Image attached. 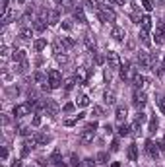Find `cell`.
<instances>
[{"mask_svg": "<svg viewBox=\"0 0 165 167\" xmlns=\"http://www.w3.org/2000/svg\"><path fill=\"white\" fill-rule=\"evenodd\" d=\"M136 76H138L136 74V68H132L130 62H124L123 66H120V78H123L124 82H134Z\"/></svg>", "mask_w": 165, "mask_h": 167, "instance_id": "6da1fadb", "label": "cell"}, {"mask_svg": "<svg viewBox=\"0 0 165 167\" xmlns=\"http://www.w3.org/2000/svg\"><path fill=\"white\" fill-rule=\"evenodd\" d=\"M97 18H99L101 24H111V21H115L117 14H115L113 10H109V8H99L97 10Z\"/></svg>", "mask_w": 165, "mask_h": 167, "instance_id": "7a4b0ae2", "label": "cell"}, {"mask_svg": "<svg viewBox=\"0 0 165 167\" xmlns=\"http://www.w3.org/2000/svg\"><path fill=\"white\" fill-rule=\"evenodd\" d=\"M31 103H29V101H25V103H21V105H16V107H14V117H18V119H21V117H25V115H29L31 113Z\"/></svg>", "mask_w": 165, "mask_h": 167, "instance_id": "3957f363", "label": "cell"}, {"mask_svg": "<svg viewBox=\"0 0 165 167\" xmlns=\"http://www.w3.org/2000/svg\"><path fill=\"white\" fill-rule=\"evenodd\" d=\"M49 86H51V90H56L62 86V74L59 70H51L49 72Z\"/></svg>", "mask_w": 165, "mask_h": 167, "instance_id": "277c9868", "label": "cell"}, {"mask_svg": "<svg viewBox=\"0 0 165 167\" xmlns=\"http://www.w3.org/2000/svg\"><path fill=\"white\" fill-rule=\"evenodd\" d=\"M105 60H107V66H109V70H117L120 66V60H119V55L115 53V51H109L105 56Z\"/></svg>", "mask_w": 165, "mask_h": 167, "instance_id": "5b68a950", "label": "cell"}, {"mask_svg": "<svg viewBox=\"0 0 165 167\" xmlns=\"http://www.w3.org/2000/svg\"><path fill=\"white\" fill-rule=\"evenodd\" d=\"M146 101H148V97H146L144 91H138V90L134 91V95H132V105H134L136 109H142V107L146 105Z\"/></svg>", "mask_w": 165, "mask_h": 167, "instance_id": "8992f818", "label": "cell"}, {"mask_svg": "<svg viewBox=\"0 0 165 167\" xmlns=\"http://www.w3.org/2000/svg\"><path fill=\"white\" fill-rule=\"evenodd\" d=\"M37 146V142H35V138H27V140L21 144V157H27L29 156V152Z\"/></svg>", "mask_w": 165, "mask_h": 167, "instance_id": "52a82bcc", "label": "cell"}, {"mask_svg": "<svg viewBox=\"0 0 165 167\" xmlns=\"http://www.w3.org/2000/svg\"><path fill=\"white\" fill-rule=\"evenodd\" d=\"M155 43H157V45L165 43V24H163V21H159V24L155 25Z\"/></svg>", "mask_w": 165, "mask_h": 167, "instance_id": "ba28073f", "label": "cell"}, {"mask_svg": "<svg viewBox=\"0 0 165 167\" xmlns=\"http://www.w3.org/2000/svg\"><path fill=\"white\" fill-rule=\"evenodd\" d=\"M54 167H66V163H64V159H62V154H60V150H54L53 154H51V159H49Z\"/></svg>", "mask_w": 165, "mask_h": 167, "instance_id": "9c48e42d", "label": "cell"}, {"mask_svg": "<svg viewBox=\"0 0 165 167\" xmlns=\"http://www.w3.org/2000/svg\"><path fill=\"white\" fill-rule=\"evenodd\" d=\"M45 111H47V115H51V117H56V115H59V105H56L54 99H47L45 101Z\"/></svg>", "mask_w": 165, "mask_h": 167, "instance_id": "30bf717a", "label": "cell"}, {"mask_svg": "<svg viewBox=\"0 0 165 167\" xmlns=\"http://www.w3.org/2000/svg\"><path fill=\"white\" fill-rule=\"evenodd\" d=\"M136 62L140 64V68H150V55L144 53V51H140V53L136 55Z\"/></svg>", "mask_w": 165, "mask_h": 167, "instance_id": "8fae6325", "label": "cell"}, {"mask_svg": "<svg viewBox=\"0 0 165 167\" xmlns=\"http://www.w3.org/2000/svg\"><path fill=\"white\" fill-rule=\"evenodd\" d=\"M89 68H78V74L74 76L76 78V82L78 84H85V82H88V78H89Z\"/></svg>", "mask_w": 165, "mask_h": 167, "instance_id": "7c38bea8", "label": "cell"}, {"mask_svg": "<svg viewBox=\"0 0 165 167\" xmlns=\"http://www.w3.org/2000/svg\"><path fill=\"white\" fill-rule=\"evenodd\" d=\"M47 21H49V25H56L60 21V12L59 10H49L47 12Z\"/></svg>", "mask_w": 165, "mask_h": 167, "instance_id": "4fadbf2b", "label": "cell"}, {"mask_svg": "<svg viewBox=\"0 0 165 167\" xmlns=\"http://www.w3.org/2000/svg\"><path fill=\"white\" fill-rule=\"evenodd\" d=\"M148 84H150V82H148V78H144V76H140V74L136 76V78H134V82H132V86H134V88L138 90V91H142V90H144V88H146Z\"/></svg>", "mask_w": 165, "mask_h": 167, "instance_id": "5bb4252c", "label": "cell"}, {"mask_svg": "<svg viewBox=\"0 0 165 167\" xmlns=\"http://www.w3.org/2000/svg\"><path fill=\"white\" fill-rule=\"evenodd\" d=\"M93 136H95V130L84 128V132H82V136H80V142H82V144H89V142H93Z\"/></svg>", "mask_w": 165, "mask_h": 167, "instance_id": "9a60e30c", "label": "cell"}, {"mask_svg": "<svg viewBox=\"0 0 165 167\" xmlns=\"http://www.w3.org/2000/svg\"><path fill=\"white\" fill-rule=\"evenodd\" d=\"M45 27H47V24H45V12H43L39 18H35L33 29H35V31H45Z\"/></svg>", "mask_w": 165, "mask_h": 167, "instance_id": "2e32d148", "label": "cell"}, {"mask_svg": "<svg viewBox=\"0 0 165 167\" xmlns=\"http://www.w3.org/2000/svg\"><path fill=\"white\" fill-rule=\"evenodd\" d=\"M146 152H148L152 157H157L159 148H157V144H154V140H146Z\"/></svg>", "mask_w": 165, "mask_h": 167, "instance_id": "e0dca14e", "label": "cell"}, {"mask_svg": "<svg viewBox=\"0 0 165 167\" xmlns=\"http://www.w3.org/2000/svg\"><path fill=\"white\" fill-rule=\"evenodd\" d=\"M155 68H161L159 66V53H150V70H155Z\"/></svg>", "mask_w": 165, "mask_h": 167, "instance_id": "ac0fdd59", "label": "cell"}, {"mask_svg": "<svg viewBox=\"0 0 165 167\" xmlns=\"http://www.w3.org/2000/svg\"><path fill=\"white\" fill-rule=\"evenodd\" d=\"M126 156H128L130 161H138V146H136V144H130L128 150H126Z\"/></svg>", "mask_w": 165, "mask_h": 167, "instance_id": "d6986e66", "label": "cell"}, {"mask_svg": "<svg viewBox=\"0 0 165 167\" xmlns=\"http://www.w3.org/2000/svg\"><path fill=\"white\" fill-rule=\"evenodd\" d=\"M124 35H126V31L123 29V27H113V31H111V37H113L115 41H123Z\"/></svg>", "mask_w": 165, "mask_h": 167, "instance_id": "ffe728a7", "label": "cell"}, {"mask_svg": "<svg viewBox=\"0 0 165 167\" xmlns=\"http://www.w3.org/2000/svg\"><path fill=\"white\" fill-rule=\"evenodd\" d=\"M144 122H146V113L138 111V115H136V119H134V130H140Z\"/></svg>", "mask_w": 165, "mask_h": 167, "instance_id": "44dd1931", "label": "cell"}, {"mask_svg": "<svg viewBox=\"0 0 165 167\" xmlns=\"http://www.w3.org/2000/svg\"><path fill=\"white\" fill-rule=\"evenodd\" d=\"M140 25H142V31H148L150 33V29H152V18L148 16H142V20H140Z\"/></svg>", "mask_w": 165, "mask_h": 167, "instance_id": "7402d4cb", "label": "cell"}, {"mask_svg": "<svg viewBox=\"0 0 165 167\" xmlns=\"http://www.w3.org/2000/svg\"><path fill=\"white\" fill-rule=\"evenodd\" d=\"M33 138H35V142H37V144H41V146H45V144L51 142V136H49V134H43V132H37Z\"/></svg>", "mask_w": 165, "mask_h": 167, "instance_id": "603a6c76", "label": "cell"}, {"mask_svg": "<svg viewBox=\"0 0 165 167\" xmlns=\"http://www.w3.org/2000/svg\"><path fill=\"white\" fill-rule=\"evenodd\" d=\"M84 43H85V47H88L89 51H95V39H93L91 33H85L84 35Z\"/></svg>", "mask_w": 165, "mask_h": 167, "instance_id": "cb8c5ba5", "label": "cell"}, {"mask_svg": "<svg viewBox=\"0 0 165 167\" xmlns=\"http://www.w3.org/2000/svg\"><path fill=\"white\" fill-rule=\"evenodd\" d=\"M74 20H78L80 24H88V20H85V14H84V10L78 6V8L74 10Z\"/></svg>", "mask_w": 165, "mask_h": 167, "instance_id": "d4e9b609", "label": "cell"}, {"mask_svg": "<svg viewBox=\"0 0 165 167\" xmlns=\"http://www.w3.org/2000/svg\"><path fill=\"white\" fill-rule=\"evenodd\" d=\"M27 68H29V62H27V59H24V60L16 62V70L20 72V74H25V72H27Z\"/></svg>", "mask_w": 165, "mask_h": 167, "instance_id": "484cf974", "label": "cell"}, {"mask_svg": "<svg viewBox=\"0 0 165 167\" xmlns=\"http://www.w3.org/2000/svg\"><path fill=\"white\" fill-rule=\"evenodd\" d=\"M33 80H35L37 84H41V88H43V86H47V84H49V80H47V76L43 74V72H35Z\"/></svg>", "mask_w": 165, "mask_h": 167, "instance_id": "4316f807", "label": "cell"}, {"mask_svg": "<svg viewBox=\"0 0 165 167\" xmlns=\"http://www.w3.org/2000/svg\"><path fill=\"white\" fill-rule=\"evenodd\" d=\"M45 47H47V39H45V37H41V39H37V41L33 43V49L37 51V53H41Z\"/></svg>", "mask_w": 165, "mask_h": 167, "instance_id": "83f0119b", "label": "cell"}, {"mask_svg": "<svg viewBox=\"0 0 165 167\" xmlns=\"http://www.w3.org/2000/svg\"><path fill=\"white\" fill-rule=\"evenodd\" d=\"M20 37H21V41H31V37H33V29H21L20 31Z\"/></svg>", "mask_w": 165, "mask_h": 167, "instance_id": "f1b7e54d", "label": "cell"}, {"mask_svg": "<svg viewBox=\"0 0 165 167\" xmlns=\"http://www.w3.org/2000/svg\"><path fill=\"white\" fill-rule=\"evenodd\" d=\"M115 117H117V121L123 122L126 119V107H117V113H115Z\"/></svg>", "mask_w": 165, "mask_h": 167, "instance_id": "f546056e", "label": "cell"}, {"mask_svg": "<svg viewBox=\"0 0 165 167\" xmlns=\"http://www.w3.org/2000/svg\"><path fill=\"white\" fill-rule=\"evenodd\" d=\"M157 126H159V122H157V119H155V117H152V119H150V126H148V132H150V134H155Z\"/></svg>", "mask_w": 165, "mask_h": 167, "instance_id": "4dcf8cb0", "label": "cell"}, {"mask_svg": "<svg viewBox=\"0 0 165 167\" xmlns=\"http://www.w3.org/2000/svg\"><path fill=\"white\" fill-rule=\"evenodd\" d=\"M85 8L97 14V10H99V4H97V0H85Z\"/></svg>", "mask_w": 165, "mask_h": 167, "instance_id": "1f68e13d", "label": "cell"}, {"mask_svg": "<svg viewBox=\"0 0 165 167\" xmlns=\"http://www.w3.org/2000/svg\"><path fill=\"white\" fill-rule=\"evenodd\" d=\"M76 105L78 107H88L89 105V97L88 95H80V97L76 99Z\"/></svg>", "mask_w": 165, "mask_h": 167, "instance_id": "d6a6232c", "label": "cell"}, {"mask_svg": "<svg viewBox=\"0 0 165 167\" xmlns=\"http://www.w3.org/2000/svg\"><path fill=\"white\" fill-rule=\"evenodd\" d=\"M140 39H142V43H144L146 47L152 45V39H150V33L148 31H140Z\"/></svg>", "mask_w": 165, "mask_h": 167, "instance_id": "836d02e7", "label": "cell"}, {"mask_svg": "<svg viewBox=\"0 0 165 167\" xmlns=\"http://www.w3.org/2000/svg\"><path fill=\"white\" fill-rule=\"evenodd\" d=\"M130 126H128V125H124V122H123V125H120L119 126V136H128V134H130Z\"/></svg>", "mask_w": 165, "mask_h": 167, "instance_id": "e575fe53", "label": "cell"}, {"mask_svg": "<svg viewBox=\"0 0 165 167\" xmlns=\"http://www.w3.org/2000/svg\"><path fill=\"white\" fill-rule=\"evenodd\" d=\"M82 161L80 157H78V154H70V167H80Z\"/></svg>", "mask_w": 165, "mask_h": 167, "instance_id": "d590c367", "label": "cell"}, {"mask_svg": "<svg viewBox=\"0 0 165 167\" xmlns=\"http://www.w3.org/2000/svg\"><path fill=\"white\" fill-rule=\"evenodd\" d=\"M105 103H109V105H113L115 103V101H117V99H115V91H105Z\"/></svg>", "mask_w": 165, "mask_h": 167, "instance_id": "8d00e7d4", "label": "cell"}, {"mask_svg": "<svg viewBox=\"0 0 165 167\" xmlns=\"http://www.w3.org/2000/svg\"><path fill=\"white\" fill-rule=\"evenodd\" d=\"M76 86V78H68L66 82H64V91H70Z\"/></svg>", "mask_w": 165, "mask_h": 167, "instance_id": "74e56055", "label": "cell"}, {"mask_svg": "<svg viewBox=\"0 0 165 167\" xmlns=\"http://www.w3.org/2000/svg\"><path fill=\"white\" fill-rule=\"evenodd\" d=\"M157 107H159V111L165 115V95H157Z\"/></svg>", "mask_w": 165, "mask_h": 167, "instance_id": "f35d334b", "label": "cell"}, {"mask_svg": "<svg viewBox=\"0 0 165 167\" xmlns=\"http://www.w3.org/2000/svg\"><path fill=\"white\" fill-rule=\"evenodd\" d=\"M80 167H95V159L88 157V159H82V165Z\"/></svg>", "mask_w": 165, "mask_h": 167, "instance_id": "ab89813d", "label": "cell"}, {"mask_svg": "<svg viewBox=\"0 0 165 167\" xmlns=\"http://www.w3.org/2000/svg\"><path fill=\"white\" fill-rule=\"evenodd\" d=\"M62 6H64V10H72L76 6V0H62Z\"/></svg>", "mask_w": 165, "mask_h": 167, "instance_id": "60d3db41", "label": "cell"}, {"mask_svg": "<svg viewBox=\"0 0 165 167\" xmlns=\"http://www.w3.org/2000/svg\"><path fill=\"white\" fill-rule=\"evenodd\" d=\"M107 159H109V154H105V152H99L97 154V161L99 163H107Z\"/></svg>", "mask_w": 165, "mask_h": 167, "instance_id": "b9f144b4", "label": "cell"}, {"mask_svg": "<svg viewBox=\"0 0 165 167\" xmlns=\"http://www.w3.org/2000/svg\"><path fill=\"white\" fill-rule=\"evenodd\" d=\"M62 45H64V49H72L76 45V41L74 39H62Z\"/></svg>", "mask_w": 165, "mask_h": 167, "instance_id": "7bdbcfd3", "label": "cell"}, {"mask_svg": "<svg viewBox=\"0 0 165 167\" xmlns=\"http://www.w3.org/2000/svg\"><path fill=\"white\" fill-rule=\"evenodd\" d=\"M18 132H20L21 136H29V134H31V128H29V126H20Z\"/></svg>", "mask_w": 165, "mask_h": 167, "instance_id": "ee69618b", "label": "cell"}, {"mask_svg": "<svg viewBox=\"0 0 165 167\" xmlns=\"http://www.w3.org/2000/svg\"><path fill=\"white\" fill-rule=\"evenodd\" d=\"M56 62H59V64H66L68 62V56L64 55V53L62 55H56Z\"/></svg>", "mask_w": 165, "mask_h": 167, "instance_id": "f6af8a7d", "label": "cell"}, {"mask_svg": "<svg viewBox=\"0 0 165 167\" xmlns=\"http://www.w3.org/2000/svg\"><path fill=\"white\" fill-rule=\"evenodd\" d=\"M142 6H144V10H146V12H152V10H154L152 0H144V2H142Z\"/></svg>", "mask_w": 165, "mask_h": 167, "instance_id": "bcb514c9", "label": "cell"}, {"mask_svg": "<svg viewBox=\"0 0 165 167\" xmlns=\"http://www.w3.org/2000/svg\"><path fill=\"white\" fill-rule=\"evenodd\" d=\"M74 107H76L74 103H66V105L62 107V111H64V113H72V111H74Z\"/></svg>", "mask_w": 165, "mask_h": 167, "instance_id": "7dc6e473", "label": "cell"}, {"mask_svg": "<svg viewBox=\"0 0 165 167\" xmlns=\"http://www.w3.org/2000/svg\"><path fill=\"white\" fill-rule=\"evenodd\" d=\"M62 29L70 31V29H72V21H62Z\"/></svg>", "mask_w": 165, "mask_h": 167, "instance_id": "c3c4849f", "label": "cell"}, {"mask_svg": "<svg viewBox=\"0 0 165 167\" xmlns=\"http://www.w3.org/2000/svg\"><path fill=\"white\" fill-rule=\"evenodd\" d=\"M101 115H103L101 107H93V117H101Z\"/></svg>", "mask_w": 165, "mask_h": 167, "instance_id": "681fc988", "label": "cell"}, {"mask_svg": "<svg viewBox=\"0 0 165 167\" xmlns=\"http://www.w3.org/2000/svg\"><path fill=\"white\" fill-rule=\"evenodd\" d=\"M31 125H33V126H41V117H39V115H35V117H33Z\"/></svg>", "mask_w": 165, "mask_h": 167, "instance_id": "f907efd6", "label": "cell"}, {"mask_svg": "<svg viewBox=\"0 0 165 167\" xmlns=\"http://www.w3.org/2000/svg\"><path fill=\"white\" fill-rule=\"evenodd\" d=\"M85 128H89V130H97V122H95V121H91V122H88V125H85Z\"/></svg>", "mask_w": 165, "mask_h": 167, "instance_id": "816d5d0a", "label": "cell"}, {"mask_svg": "<svg viewBox=\"0 0 165 167\" xmlns=\"http://www.w3.org/2000/svg\"><path fill=\"white\" fill-rule=\"evenodd\" d=\"M111 152H119V140H113L111 142Z\"/></svg>", "mask_w": 165, "mask_h": 167, "instance_id": "f5cc1de1", "label": "cell"}, {"mask_svg": "<svg viewBox=\"0 0 165 167\" xmlns=\"http://www.w3.org/2000/svg\"><path fill=\"white\" fill-rule=\"evenodd\" d=\"M2 159H4V161H6V159H8V148H2Z\"/></svg>", "mask_w": 165, "mask_h": 167, "instance_id": "db71d44e", "label": "cell"}, {"mask_svg": "<svg viewBox=\"0 0 165 167\" xmlns=\"http://www.w3.org/2000/svg\"><path fill=\"white\" fill-rule=\"evenodd\" d=\"M103 60H105V59H103L101 55H95V64H103Z\"/></svg>", "mask_w": 165, "mask_h": 167, "instance_id": "11a10c76", "label": "cell"}, {"mask_svg": "<svg viewBox=\"0 0 165 167\" xmlns=\"http://www.w3.org/2000/svg\"><path fill=\"white\" fill-rule=\"evenodd\" d=\"M12 167H24V165H21V161H20V159H14V163H12Z\"/></svg>", "mask_w": 165, "mask_h": 167, "instance_id": "9f6ffc18", "label": "cell"}, {"mask_svg": "<svg viewBox=\"0 0 165 167\" xmlns=\"http://www.w3.org/2000/svg\"><path fill=\"white\" fill-rule=\"evenodd\" d=\"M105 132L111 134V132H113V126H111V125H105Z\"/></svg>", "mask_w": 165, "mask_h": 167, "instance_id": "6f0895ef", "label": "cell"}, {"mask_svg": "<svg viewBox=\"0 0 165 167\" xmlns=\"http://www.w3.org/2000/svg\"><path fill=\"white\" fill-rule=\"evenodd\" d=\"M161 72H165V56H163V62H161Z\"/></svg>", "mask_w": 165, "mask_h": 167, "instance_id": "680465c9", "label": "cell"}, {"mask_svg": "<svg viewBox=\"0 0 165 167\" xmlns=\"http://www.w3.org/2000/svg\"><path fill=\"white\" fill-rule=\"evenodd\" d=\"M111 167H120V163H119V161H115V163H113Z\"/></svg>", "mask_w": 165, "mask_h": 167, "instance_id": "91938a15", "label": "cell"}, {"mask_svg": "<svg viewBox=\"0 0 165 167\" xmlns=\"http://www.w3.org/2000/svg\"><path fill=\"white\" fill-rule=\"evenodd\" d=\"M18 2H20V4H25V0H18Z\"/></svg>", "mask_w": 165, "mask_h": 167, "instance_id": "94428289", "label": "cell"}, {"mask_svg": "<svg viewBox=\"0 0 165 167\" xmlns=\"http://www.w3.org/2000/svg\"><path fill=\"white\" fill-rule=\"evenodd\" d=\"M54 2H56V4H60V2H62V0H54Z\"/></svg>", "mask_w": 165, "mask_h": 167, "instance_id": "6125c7cd", "label": "cell"}]
</instances>
